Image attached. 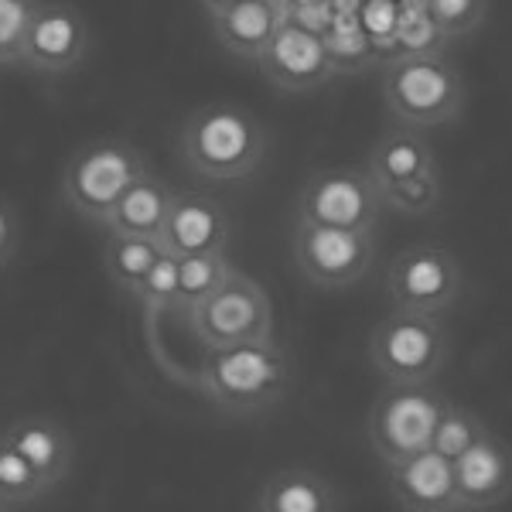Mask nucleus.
<instances>
[{
	"label": "nucleus",
	"mask_w": 512,
	"mask_h": 512,
	"mask_svg": "<svg viewBox=\"0 0 512 512\" xmlns=\"http://www.w3.org/2000/svg\"><path fill=\"white\" fill-rule=\"evenodd\" d=\"M291 379V359L277 338H256L226 349H205L195 386L222 414L253 417L274 410L291 390Z\"/></svg>",
	"instance_id": "f257e3e1"
},
{
	"label": "nucleus",
	"mask_w": 512,
	"mask_h": 512,
	"mask_svg": "<svg viewBox=\"0 0 512 512\" xmlns=\"http://www.w3.org/2000/svg\"><path fill=\"white\" fill-rule=\"evenodd\" d=\"M181 161L198 178L243 181L267 154V130L236 103H205L181 123Z\"/></svg>",
	"instance_id": "f03ea898"
},
{
	"label": "nucleus",
	"mask_w": 512,
	"mask_h": 512,
	"mask_svg": "<svg viewBox=\"0 0 512 512\" xmlns=\"http://www.w3.org/2000/svg\"><path fill=\"white\" fill-rule=\"evenodd\" d=\"M468 103L465 76L444 52H400L383 69L386 113L414 130H437L461 120Z\"/></svg>",
	"instance_id": "7ed1b4c3"
},
{
	"label": "nucleus",
	"mask_w": 512,
	"mask_h": 512,
	"mask_svg": "<svg viewBox=\"0 0 512 512\" xmlns=\"http://www.w3.org/2000/svg\"><path fill=\"white\" fill-rule=\"evenodd\" d=\"M147 158L123 137H96L76 147L62 171V198L79 219L103 226L110 209L137 178L147 175Z\"/></svg>",
	"instance_id": "20e7f679"
},
{
	"label": "nucleus",
	"mask_w": 512,
	"mask_h": 512,
	"mask_svg": "<svg viewBox=\"0 0 512 512\" xmlns=\"http://www.w3.org/2000/svg\"><path fill=\"white\" fill-rule=\"evenodd\" d=\"M451 352L441 315L393 308L369 335V362L383 383H434Z\"/></svg>",
	"instance_id": "39448f33"
},
{
	"label": "nucleus",
	"mask_w": 512,
	"mask_h": 512,
	"mask_svg": "<svg viewBox=\"0 0 512 512\" xmlns=\"http://www.w3.org/2000/svg\"><path fill=\"white\" fill-rule=\"evenodd\" d=\"M195 342L202 349H226V345L274 338V304L260 280L243 270H229L212 294H205L185 315Z\"/></svg>",
	"instance_id": "423d86ee"
},
{
	"label": "nucleus",
	"mask_w": 512,
	"mask_h": 512,
	"mask_svg": "<svg viewBox=\"0 0 512 512\" xmlns=\"http://www.w3.org/2000/svg\"><path fill=\"white\" fill-rule=\"evenodd\" d=\"M448 396L434 383H386L366 420V434L383 465L427 451Z\"/></svg>",
	"instance_id": "0eeeda50"
},
{
	"label": "nucleus",
	"mask_w": 512,
	"mask_h": 512,
	"mask_svg": "<svg viewBox=\"0 0 512 512\" xmlns=\"http://www.w3.org/2000/svg\"><path fill=\"white\" fill-rule=\"evenodd\" d=\"M383 195L369 175V168L359 164H335L318 168L301 185L297 195V219L318 222V226H342L359 233H376L383 222Z\"/></svg>",
	"instance_id": "6e6552de"
},
{
	"label": "nucleus",
	"mask_w": 512,
	"mask_h": 512,
	"mask_svg": "<svg viewBox=\"0 0 512 512\" xmlns=\"http://www.w3.org/2000/svg\"><path fill=\"white\" fill-rule=\"evenodd\" d=\"M465 291V270L458 256L437 243L403 246L386 270V294L400 311L448 315Z\"/></svg>",
	"instance_id": "1a4fd4ad"
},
{
	"label": "nucleus",
	"mask_w": 512,
	"mask_h": 512,
	"mask_svg": "<svg viewBox=\"0 0 512 512\" xmlns=\"http://www.w3.org/2000/svg\"><path fill=\"white\" fill-rule=\"evenodd\" d=\"M376 256V233L318 222H294V263L308 284L321 291H345L366 277Z\"/></svg>",
	"instance_id": "9d476101"
},
{
	"label": "nucleus",
	"mask_w": 512,
	"mask_h": 512,
	"mask_svg": "<svg viewBox=\"0 0 512 512\" xmlns=\"http://www.w3.org/2000/svg\"><path fill=\"white\" fill-rule=\"evenodd\" d=\"M256 65H260L263 79L280 93H315V89L328 86L338 72L325 35L294 18H284Z\"/></svg>",
	"instance_id": "9b49d317"
},
{
	"label": "nucleus",
	"mask_w": 512,
	"mask_h": 512,
	"mask_svg": "<svg viewBox=\"0 0 512 512\" xmlns=\"http://www.w3.org/2000/svg\"><path fill=\"white\" fill-rule=\"evenodd\" d=\"M89 52V24L72 4H38L24 38L21 65L41 76H62L79 69Z\"/></svg>",
	"instance_id": "f8f14e48"
},
{
	"label": "nucleus",
	"mask_w": 512,
	"mask_h": 512,
	"mask_svg": "<svg viewBox=\"0 0 512 512\" xmlns=\"http://www.w3.org/2000/svg\"><path fill=\"white\" fill-rule=\"evenodd\" d=\"M386 485L400 509L407 512H461L454 461L427 448L386 465Z\"/></svg>",
	"instance_id": "ddd939ff"
},
{
	"label": "nucleus",
	"mask_w": 512,
	"mask_h": 512,
	"mask_svg": "<svg viewBox=\"0 0 512 512\" xmlns=\"http://www.w3.org/2000/svg\"><path fill=\"white\" fill-rule=\"evenodd\" d=\"M461 512L495 509L512 495V444L485 431L465 454L454 458Z\"/></svg>",
	"instance_id": "4468645a"
},
{
	"label": "nucleus",
	"mask_w": 512,
	"mask_h": 512,
	"mask_svg": "<svg viewBox=\"0 0 512 512\" xmlns=\"http://www.w3.org/2000/svg\"><path fill=\"white\" fill-rule=\"evenodd\" d=\"M158 246L171 256H192L229 246V216L209 192H175Z\"/></svg>",
	"instance_id": "2eb2a0df"
},
{
	"label": "nucleus",
	"mask_w": 512,
	"mask_h": 512,
	"mask_svg": "<svg viewBox=\"0 0 512 512\" xmlns=\"http://www.w3.org/2000/svg\"><path fill=\"white\" fill-rule=\"evenodd\" d=\"M253 506L260 512H338L345 509V499L325 472L308 465H291L280 468L260 485Z\"/></svg>",
	"instance_id": "dca6fc26"
},
{
	"label": "nucleus",
	"mask_w": 512,
	"mask_h": 512,
	"mask_svg": "<svg viewBox=\"0 0 512 512\" xmlns=\"http://www.w3.org/2000/svg\"><path fill=\"white\" fill-rule=\"evenodd\" d=\"M4 434L11 437L14 448L31 461V468L45 478L48 489H55V485L72 472L76 441H72V434L65 431L55 417H45V414L18 417Z\"/></svg>",
	"instance_id": "f3484780"
},
{
	"label": "nucleus",
	"mask_w": 512,
	"mask_h": 512,
	"mask_svg": "<svg viewBox=\"0 0 512 512\" xmlns=\"http://www.w3.org/2000/svg\"><path fill=\"white\" fill-rule=\"evenodd\" d=\"M287 14L277 7L263 4V0H239L236 7L222 14H212V38L219 48H226L239 62H260L263 48L270 45L274 31L284 24Z\"/></svg>",
	"instance_id": "a211bd4d"
},
{
	"label": "nucleus",
	"mask_w": 512,
	"mask_h": 512,
	"mask_svg": "<svg viewBox=\"0 0 512 512\" xmlns=\"http://www.w3.org/2000/svg\"><path fill=\"white\" fill-rule=\"evenodd\" d=\"M175 202V188L164 178L147 171L144 178H137L134 185L123 192V198L110 209V216L103 219L106 233H120V236H144V239H158L164 219L171 212Z\"/></svg>",
	"instance_id": "6ab92c4d"
},
{
	"label": "nucleus",
	"mask_w": 512,
	"mask_h": 512,
	"mask_svg": "<svg viewBox=\"0 0 512 512\" xmlns=\"http://www.w3.org/2000/svg\"><path fill=\"white\" fill-rule=\"evenodd\" d=\"M366 168L379 188H390L407 178H417L420 171H427V168H437V154H434V147L427 144L424 130L396 123V127H390L373 144Z\"/></svg>",
	"instance_id": "aec40b11"
},
{
	"label": "nucleus",
	"mask_w": 512,
	"mask_h": 512,
	"mask_svg": "<svg viewBox=\"0 0 512 512\" xmlns=\"http://www.w3.org/2000/svg\"><path fill=\"white\" fill-rule=\"evenodd\" d=\"M161 246L158 239H144V236H120V233H106L103 246V270L110 277V284L120 294L137 297V287L144 274L151 270V263L158 260Z\"/></svg>",
	"instance_id": "412c9836"
},
{
	"label": "nucleus",
	"mask_w": 512,
	"mask_h": 512,
	"mask_svg": "<svg viewBox=\"0 0 512 512\" xmlns=\"http://www.w3.org/2000/svg\"><path fill=\"white\" fill-rule=\"evenodd\" d=\"M233 263H229L226 250H209V253H192L181 256L178 267V297H175V315H188L205 294H212L222 280L229 277Z\"/></svg>",
	"instance_id": "4be33fe9"
},
{
	"label": "nucleus",
	"mask_w": 512,
	"mask_h": 512,
	"mask_svg": "<svg viewBox=\"0 0 512 512\" xmlns=\"http://www.w3.org/2000/svg\"><path fill=\"white\" fill-rule=\"evenodd\" d=\"M52 489L45 485L31 461L14 448V441L7 434H0V512L4 509H24L35 506L41 495Z\"/></svg>",
	"instance_id": "5701e85b"
},
{
	"label": "nucleus",
	"mask_w": 512,
	"mask_h": 512,
	"mask_svg": "<svg viewBox=\"0 0 512 512\" xmlns=\"http://www.w3.org/2000/svg\"><path fill=\"white\" fill-rule=\"evenodd\" d=\"M383 195V205L400 216L420 219V216H431V212L441 205V168H427L420 171L417 178H407L400 185L390 188H379Z\"/></svg>",
	"instance_id": "b1692460"
},
{
	"label": "nucleus",
	"mask_w": 512,
	"mask_h": 512,
	"mask_svg": "<svg viewBox=\"0 0 512 512\" xmlns=\"http://www.w3.org/2000/svg\"><path fill=\"white\" fill-rule=\"evenodd\" d=\"M393 35L400 41V52H444V45L451 41L434 21L427 0H410L407 7H400Z\"/></svg>",
	"instance_id": "393cba45"
},
{
	"label": "nucleus",
	"mask_w": 512,
	"mask_h": 512,
	"mask_svg": "<svg viewBox=\"0 0 512 512\" xmlns=\"http://www.w3.org/2000/svg\"><path fill=\"white\" fill-rule=\"evenodd\" d=\"M489 427H485V420L475 414V410L468 407H458V403L448 400V407H444L441 420H437V431H434V441L431 448L448 454V458L454 461L458 454H465L472 444L482 437Z\"/></svg>",
	"instance_id": "a878e982"
},
{
	"label": "nucleus",
	"mask_w": 512,
	"mask_h": 512,
	"mask_svg": "<svg viewBox=\"0 0 512 512\" xmlns=\"http://www.w3.org/2000/svg\"><path fill=\"white\" fill-rule=\"evenodd\" d=\"M178 267L181 260L171 253H158V260L151 263V270L144 274L137 287V297L134 301L147 315H164V311L175 308V297H178Z\"/></svg>",
	"instance_id": "bb28decb"
},
{
	"label": "nucleus",
	"mask_w": 512,
	"mask_h": 512,
	"mask_svg": "<svg viewBox=\"0 0 512 512\" xmlns=\"http://www.w3.org/2000/svg\"><path fill=\"white\" fill-rule=\"evenodd\" d=\"M35 0H0V65H21L24 38L35 21Z\"/></svg>",
	"instance_id": "cd10ccee"
},
{
	"label": "nucleus",
	"mask_w": 512,
	"mask_h": 512,
	"mask_svg": "<svg viewBox=\"0 0 512 512\" xmlns=\"http://www.w3.org/2000/svg\"><path fill=\"white\" fill-rule=\"evenodd\" d=\"M427 7L451 41L472 35L489 14V0H427Z\"/></svg>",
	"instance_id": "c85d7f7f"
},
{
	"label": "nucleus",
	"mask_w": 512,
	"mask_h": 512,
	"mask_svg": "<svg viewBox=\"0 0 512 512\" xmlns=\"http://www.w3.org/2000/svg\"><path fill=\"white\" fill-rule=\"evenodd\" d=\"M21 243V226H18V216H14L11 202L0 195V267L14 256Z\"/></svg>",
	"instance_id": "c756f323"
},
{
	"label": "nucleus",
	"mask_w": 512,
	"mask_h": 512,
	"mask_svg": "<svg viewBox=\"0 0 512 512\" xmlns=\"http://www.w3.org/2000/svg\"><path fill=\"white\" fill-rule=\"evenodd\" d=\"M239 0H202V7H205V14H222V11H229V7H236Z\"/></svg>",
	"instance_id": "7c9ffc66"
},
{
	"label": "nucleus",
	"mask_w": 512,
	"mask_h": 512,
	"mask_svg": "<svg viewBox=\"0 0 512 512\" xmlns=\"http://www.w3.org/2000/svg\"><path fill=\"white\" fill-rule=\"evenodd\" d=\"M263 4H270V7H277V11H291V0H263Z\"/></svg>",
	"instance_id": "2f4dec72"
},
{
	"label": "nucleus",
	"mask_w": 512,
	"mask_h": 512,
	"mask_svg": "<svg viewBox=\"0 0 512 512\" xmlns=\"http://www.w3.org/2000/svg\"><path fill=\"white\" fill-rule=\"evenodd\" d=\"M291 4H297V0H291Z\"/></svg>",
	"instance_id": "473e14b6"
}]
</instances>
